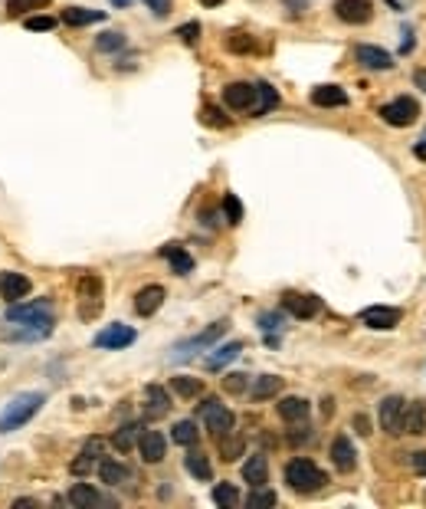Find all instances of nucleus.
<instances>
[{"label":"nucleus","instance_id":"nucleus-7","mask_svg":"<svg viewBox=\"0 0 426 509\" xmlns=\"http://www.w3.org/2000/svg\"><path fill=\"white\" fill-rule=\"evenodd\" d=\"M223 332H226V322H213L210 329H204L200 335H193V339H187V342H180L174 348V355L171 359L174 361H187V359H193V352H200V348H210V345L220 339Z\"/></svg>","mask_w":426,"mask_h":509},{"label":"nucleus","instance_id":"nucleus-45","mask_svg":"<svg viewBox=\"0 0 426 509\" xmlns=\"http://www.w3.org/2000/svg\"><path fill=\"white\" fill-rule=\"evenodd\" d=\"M56 27V20L53 16H46V14H36V16H27V30H33V33H40V30H53Z\"/></svg>","mask_w":426,"mask_h":509},{"label":"nucleus","instance_id":"nucleus-39","mask_svg":"<svg viewBox=\"0 0 426 509\" xmlns=\"http://www.w3.org/2000/svg\"><path fill=\"white\" fill-rule=\"evenodd\" d=\"M200 122H204V125H210V128H230V115L223 112L220 105H213V102H206V105H204V112H200Z\"/></svg>","mask_w":426,"mask_h":509},{"label":"nucleus","instance_id":"nucleus-20","mask_svg":"<svg viewBox=\"0 0 426 509\" xmlns=\"http://www.w3.org/2000/svg\"><path fill=\"white\" fill-rule=\"evenodd\" d=\"M276 105H279V92L272 89L269 82H256V99H252V105H250V115H252V119H263V115H269Z\"/></svg>","mask_w":426,"mask_h":509},{"label":"nucleus","instance_id":"nucleus-33","mask_svg":"<svg viewBox=\"0 0 426 509\" xmlns=\"http://www.w3.org/2000/svg\"><path fill=\"white\" fill-rule=\"evenodd\" d=\"M138 434H141V427H138V424H121L115 434H112V444H115L118 453H128V450L138 444Z\"/></svg>","mask_w":426,"mask_h":509},{"label":"nucleus","instance_id":"nucleus-49","mask_svg":"<svg viewBox=\"0 0 426 509\" xmlns=\"http://www.w3.org/2000/svg\"><path fill=\"white\" fill-rule=\"evenodd\" d=\"M410 466L420 473V477H426V450H416V453H410Z\"/></svg>","mask_w":426,"mask_h":509},{"label":"nucleus","instance_id":"nucleus-24","mask_svg":"<svg viewBox=\"0 0 426 509\" xmlns=\"http://www.w3.org/2000/svg\"><path fill=\"white\" fill-rule=\"evenodd\" d=\"M423 431H426V405L423 401L403 405V434H423Z\"/></svg>","mask_w":426,"mask_h":509},{"label":"nucleus","instance_id":"nucleus-52","mask_svg":"<svg viewBox=\"0 0 426 509\" xmlns=\"http://www.w3.org/2000/svg\"><path fill=\"white\" fill-rule=\"evenodd\" d=\"M413 86L420 92H426V69H413Z\"/></svg>","mask_w":426,"mask_h":509},{"label":"nucleus","instance_id":"nucleus-37","mask_svg":"<svg viewBox=\"0 0 426 509\" xmlns=\"http://www.w3.org/2000/svg\"><path fill=\"white\" fill-rule=\"evenodd\" d=\"M213 503L223 509L239 506V490H236L233 483H217V486H213Z\"/></svg>","mask_w":426,"mask_h":509},{"label":"nucleus","instance_id":"nucleus-55","mask_svg":"<svg viewBox=\"0 0 426 509\" xmlns=\"http://www.w3.org/2000/svg\"><path fill=\"white\" fill-rule=\"evenodd\" d=\"M200 3H204V7H220L223 0H200Z\"/></svg>","mask_w":426,"mask_h":509},{"label":"nucleus","instance_id":"nucleus-42","mask_svg":"<svg viewBox=\"0 0 426 509\" xmlns=\"http://www.w3.org/2000/svg\"><path fill=\"white\" fill-rule=\"evenodd\" d=\"M226 49H230V53H252V49H256V40H252L250 33H230Z\"/></svg>","mask_w":426,"mask_h":509},{"label":"nucleus","instance_id":"nucleus-23","mask_svg":"<svg viewBox=\"0 0 426 509\" xmlns=\"http://www.w3.org/2000/svg\"><path fill=\"white\" fill-rule=\"evenodd\" d=\"M161 256L171 263V270L177 273V276H187V273L193 270V256L184 250V247H177V243H167V247H161Z\"/></svg>","mask_w":426,"mask_h":509},{"label":"nucleus","instance_id":"nucleus-53","mask_svg":"<svg viewBox=\"0 0 426 509\" xmlns=\"http://www.w3.org/2000/svg\"><path fill=\"white\" fill-rule=\"evenodd\" d=\"M285 3H289V7H292V14H302V10H305V3H309V0H285Z\"/></svg>","mask_w":426,"mask_h":509},{"label":"nucleus","instance_id":"nucleus-30","mask_svg":"<svg viewBox=\"0 0 426 509\" xmlns=\"http://www.w3.org/2000/svg\"><path fill=\"white\" fill-rule=\"evenodd\" d=\"M69 503H73L75 509H92V506H102L105 499L88 483H75L73 490H69Z\"/></svg>","mask_w":426,"mask_h":509},{"label":"nucleus","instance_id":"nucleus-27","mask_svg":"<svg viewBox=\"0 0 426 509\" xmlns=\"http://www.w3.org/2000/svg\"><path fill=\"white\" fill-rule=\"evenodd\" d=\"M279 391H282V378H279V374H263V378H256V381H252L250 394H252V401H269V398H276Z\"/></svg>","mask_w":426,"mask_h":509},{"label":"nucleus","instance_id":"nucleus-12","mask_svg":"<svg viewBox=\"0 0 426 509\" xmlns=\"http://www.w3.org/2000/svg\"><path fill=\"white\" fill-rule=\"evenodd\" d=\"M134 339H138V332H134L132 326L115 322V326H105V329L92 339V345H95V348H128Z\"/></svg>","mask_w":426,"mask_h":509},{"label":"nucleus","instance_id":"nucleus-19","mask_svg":"<svg viewBox=\"0 0 426 509\" xmlns=\"http://www.w3.org/2000/svg\"><path fill=\"white\" fill-rule=\"evenodd\" d=\"M161 302H164V286L151 283V286H145V289H138V296H134V313L154 315L161 309Z\"/></svg>","mask_w":426,"mask_h":509},{"label":"nucleus","instance_id":"nucleus-54","mask_svg":"<svg viewBox=\"0 0 426 509\" xmlns=\"http://www.w3.org/2000/svg\"><path fill=\"white\" fill-rule=\"evenodd\" d=\"M413 151H416V158H423V161H426V145H423V142H420V145H416Z\"/></svg>","mask_w":426,"mask_h":509},{"label":"nucleus","instance_id":"nucleus-9","mask_svg":"<svg viewBox=\"0 0 426 509\" xmlns=\"http://www.w3.org/2000/svg\"><path fill=\"white\" fill-rule=\"evenodd\" d=\"M335 16L341 23L361 27V23H370L374 7H370V0H335Z\"/></svg>","mask_w":426,"mask_h":509},{"label":"nucleus","instance_id":"nucleus-51","mask_svg":"<svg viewBox=\"0 0 426 509\" xmlns=\"http://www.w3.org/2000/svg\"><path fill=\"white\" fill-rule=\"evenodd\" d=\"M309 437H311L309 427H298V431H292V434H289V444H305Z\"/></svg>","mask_w":426,"mask_h":509},{"label":"nucleus","instance_id":"nucleus-40","mask_svg":"<svg viewBox=\"0 0 426 509\" xmlns=\"http://www.w3.org/2000/svg\"><path fill=\"white\" fill-rule=\"evenodd\" d=\"M125 46H128V40H125V33H118V30H108L95 40V49H99V53H118V49H125Z\"/></svg>","mask_w":426,"mask_h":509},{"label":"nucleus","instance_id":"nucleus-10","mask_svg":"<svg viewBox=\"0 0 426 509\" xmlns=\"http://www.w3.org/2000/svg\"><path fill=\"white\" fill-rule=\"evenodd\" d=\"M403 313L394 309V306H368L364 313H361V322L368 326V329H377V332H387V329H397Z\"/></svg>","mask_w":426,"mask_h":509},{"label":"nucleus","instance_id":"nucleus-50","mask_svg":"<svg viewBox=\"0 0 426 509\" xmlns=\"http://www.w3.org/2000/svg\"><path fill=\"white\" fill-rule=\"evenodd\" d=\"M351 424H354V431H357L361 437H368V434H370V420L364 418V414H354Z\"/></svg>","mask_w":426,"mask_h":509},{"label":"nucleus","instance_id":"nucleus-32","mask_svg":"<svg viewBox=\"0 0 426 509\" xmlns=\"http://www.w3.org/2000/svg\"><path fill=\"white\" fill-rule=\"evenodd\" d=\"M184 466H187V473H191L193 479H213V466H210V460H206V453H200V450H191L187 457H184Z\"/></svg>","mask_w":426,"mask_h":509},{"label":"nucleus","instance_id":"nucleus-4","mask_svg":"<svg viewBox=\"0 0 426 509\" xmlns=\"http://www.w3.org/2000/svg\"><path fill=\"white\" fill-rule=\"evenodd\" d=\"M200 420H204V427L210 431L213 437H223L233 431V411L223 405L220 398H204V405H200Z\"/></svg>","mask_w":426,"mask_h":509},{"label":"nucleus","instance_id":"nucleus-29","mask_svg":"<svg viewBox=\"0 0 426 509\" xmlns=\"http://www.w3.org/2000/svg\"><path fill=\"white\" fill-rule=\"evenodd\" d=\"M239 352H243V342L220 345V348H213V355H206V368H210V372H220L223 365H230L233 359H239Z\"/></svg>","mask_w":426,"mask_h":509},{"label":"nucleus","instance_id":"nucleus-38","mask_svg":"<svg viewBox=\"0 0 426 509\" xmlns=\"http://www.w3.org/2000/svg\"><path fill=\"white\" fill-rule=\"evenodd\" d=\"M276 503H279V496L272 490H265V486H252V493L246 496V506L250 509H272Z\"/></svg>","mask_w":426,"mask_h":509},{"label":"nucleus","instance_id":"nucleus-16","mask_svg":"<svg viewBox=\"0 0 426 509\" xmlns=\"http://www.w3.org/2000/svg\"><path fill=\"white\" fill-rule=\"evenodd\" d=\"M29 289H33V283H29L23 273H3V276H0V296H3L7 302L27 299Z\"/></svg>","mask_w":426,"mask_h":509},{"label":"nucleus","instance_id":"nucleus-25","mask_svg":"<svg viewBox=\"0 0 426 509\" xmlns=\"http://www.w3.org/2000/svg\"><path fill=\"white\" fill-rule=\"evenodd\" d=\"M105 10H88V7H66L62 10V23L66 27H88V23H102Z\"/></svg>","mask_w":426,"mask_h":509},{"label":"nucleus","instance_id":"nucleus-56","mask_svg":"<svg viewBox=\"0 0 426 509\" xmlns=\"http://www.w3.org/2000/svg\"><path fill=\"white\" fill-rule=\"evenodd\" d=\"M115 7H128V3H134V0H112Z\"/></svg>","mask_w":426,"mask_h":509},{"label":"nucleus","instance_id":"nucleus-11","mask_svg":"<svg viewBox=\"0 0 426 509\" xmlns=\"http://www.w3.org/2000/svg\"><path fill=\"white\" fill-rule=\"evenodd\" d=\"M282 309L295 319H315L322 302H318V296H309V293H282Z\"/></svg>","mask_w":426,"mask_h":509},{"label":"nucleus","instance_id":"nucleus-1","mask_svg":"<svg viewBox=\"0 0 426 509\" xmlns=\"http://www.w3.org/2000/svg\"><path fill=\"white\" fill-rule=\"evenodd\" d=\"M43 405H46V394H40V391H23V394L10 398L7 407H3V414H0V434L20 431L23 424H29V420L40 414Z\"/></svg>","mask_w":426,"mask_h":509},{"label":"nucleus","instance_id":"nucleus-26","mask_svg":"<svg viewBox=\"0 0 426 509\" xmlns=\"http://www.w3.org/2000/svg\"><path fill=\"white\" fill-rule=\"evenodd\" d=\"M243 479H246L250 486H265V479H269V464H265L263 453H252L250 460L243 464Z\"/></svg>","mask_w":426,"mask_h":509},{"label":"nucleus","instance_id":"nucleus-6","mask_svg":"<svg viewBox=\"0 0 426 509\" xmlns=\"http://www.w3.org/2000/svg\"><path fill=\"white\" fill-rule=\"evenodd\" d=\"M416 115H420V102L410 99V95H400V99H394V102L381 105V119L387 122V125H394V128H407V125H413Z\"/></svg>","mask_w":426,"mask_h":509},{"label":"nucleus","instance_id":"nucleus-47","mask_svg":"<svg viewBox=\"0 0 426 509\" xmlns=\"http://www.w3.org/2000/svg\"><path fill=\"white\" fill-rule=\"evenodd\" d=\"M259 329L269 332V335H272V332H279L282 329V313H263V315H259Z\"/></svg>","mask_w":426,"mask_h":509},{"label":"nucleus","instance_id":"nucleus-35","mask_svg":"<svg viewBox=\"0 0 426 509\" xmlns=\"http://www.w3.org/2000/svg\"><path fill=\"white\" fill-rule=\"evenodd\" d=\"M171 388H174V394H180V398H197V394L204 391V381H200V378H191V374H177V378H171Z\"/></svg>","mask_w":426,"mask_h":509},{"label":"nucleus","instance_id":"nucleus-57","mask_svg":"<svg viewBox=\"0 0 426 509\" xmlns=\"http://www.w3.org/2000/svg\"><path fill=\"white\" fill-rule=\"evenodd\" d=\"M423 145H426V132H423Z\"/></svg>","mask_w":426,"mask_h":509},{"label":"nucleus","instance_id":"nucleus-31","mask_svg":"<svg viewBox=\"0 0 426 509\" xmlns=\"http://www.w3.org/2000/svg\"><path fill=\"white\" fill-rule=\"evenodd\" d=\"M99 477H102V483H108V486H121V483H128V466L118 464V460H99Z\"/></svg>","mask_w":426,"mask_h":509},{"label":"nucleus","instance_id":"nucleus-21","mask_svg":"<svg viewBox=\"0 0 426 509\" xmlns=\"http://www.w3.org/2000/svg\"><path fill=\"white\" fill-rule=\"evenodd\" d=\"M311 105H318V109H338V105H348V92L341 89V86H315L311 89Z\"/></svg>","mask_w":426,"mask_h":509},{"label":"nucleus","instance_id":"nucleus-14","mask_svg":"<svg viewBox=\"0 0 426 509\" xmlns=\"http://www.w3.org/2000/svg\"><path fill=\"white\" fill-rule=\"evenodd\" d=\"M138 453L145 464H161L164 453H167V440H164L161 431H141L138 434Z\"/></svg>","mask_w":426,"mask_h":509},{"label":"nucleus","instance_id":"nucleus-18","mask_svg":"<svg viewBox=\"0 0 426 509\" xmlns=\"http://www.w3.org/2000/svg\"><path fill=\"white\" fill-rule=\"evenodd\" d=\"M171 411V394L161 388V385H147L145 388V414L151 420H158L164 418Z\"/></svg>","mask_w":426,"mask_h":509},{"label":"nucleus","instance_id":"nucleus-46","mask_svg":"<svg viewBox=\"0 0 426 509\" xmlns=\"http://www.w3.org/2000/svg\"><path fill=\"white\" fill-rule=\"evenodd\" d=\"M177 36H180V40H184L187 46H193L197 40H200V23H197V20H191V23L177 27Z\"/></svg>","mask_w":426,"mask_h":509},{"label":"nucleus","instance_id":"nucleus-17","mask_svg":"<svg viewBox=\"0 0 426 509\" xmlns=\"http://www.w3.org/2000/svg\"><path fill=\"white\" fill-rule=\"evenodd\" d=\"M331 464L338 466V473H351L357 466V453H354V444L344 434H338L331 440Z\"/></svg>","mask_w":426,"mask_h":509},{"label":"nucleus","instance_id":"nucleus-44","mask_svg":"<svg viewBox=\"0 0 426 509\" xmlns=\"http://www.w3.org/2000/svg\"><path fill=\"white\" fill-rule=\"evenodd\" d=\"M246 388H250V374H239V372L223 374V391H230V394H243Z\"/></svg>","mask_w":426,"mask_h":509},{"label":"nucleus","instance_id":"nucleus-36","mask_svg":"<svg viewBox=\"0 0 426 509\" xmlns=\"http://www.w3.org/2000/svg\"><path fill=\"white\" fill-rule=\"evenodd\" d=\"M217 440H220V457H223V460H230V464H233V460L243 457L246 440H243V437H233V431H230V434H223V437H217Z\"/></svg>","mask_w":426,"mask_h":509},{"label":"nucleus","instance_id":"nucleus-2","mask_svg":"<svg viewBox=\"0 0 426 509\" xmlns=\"http://www.w3.org/2000/svg\"><path fill=\"white\" fill-rule=\"evenodd\" d=\"M7 322L14 326H29V335H46L53 332V315H49V302H10L7 309Z\"/></svg>","mask_w":426,"mask_h":509},{"label":"nucleus","instance_id":"nucleus-48","mask_svg":"<svg viewBox=\"0 0 426 509\" xmlns=\"http://www.w3.org/2000/svg\"><path fill=\"white\" fill-rule=\"evenodd\" d=\"M147 7H151V14L154 16H167L171 14V0H145Z\"/></svg>","mask_w":426,"mask_h":509},{"label":"nucleus","instance_id":"nucleus-28","mask_svg":"<svg viewBox=\"0 0 426 509\" xmlns=\"http://www.w3.org/2000/svg\"><path fill=\"white\" fill-rule=\"evenodd\" d=\"M309 401L305 398H282L279 401V418L289 420V424H298V420L309 418Z\"/></svg>","mask_w":426,"mask_h":509},{"label":"nucleus","instance_id":"nucleus-3","mask_svg":"<svg viewBox=\"0 0 426 509\" xmlns=\"http://www.w3.org/2000/svg\"><path fill=\"white\" fill-rule=\"evenodd\" d=\"M285 483L292 486L295 493H318L324 483H328V477H324L318 466L311 464V460H305V457H295L292 464L285 466Z\"/></svg>","mask_w":426,"mask_h":509},{"label":"nucleus","instance_id":"nucleus-13","mask_svg":"<svg viewBox=\"0 0 426 509\" xmlns=\"http://www.w3.org/2000/svg\"><path fill=\"white\" fill-rule=\"evenodd\" d=\"M252 99H256V82H230L223 86V105L233 112H250Z\"/></svg>","mask_w":426,"mask_h":509},{"label":"nucleus","instance_id":"nucleus-15","mask_svg":"<svg viewBox=\"0 0 426 509\" xmlns=\"http://www.w3.org/2000/svg\"><path fill=\"white\" fill-rule=\"evenodd\" d=\"M354 60L361 63V66H368V69H377V73H383V69H394V56H390L387 49H381V46H370V43L357 46V49H354Z\"/></svg>","mask_w":426,"mask_h":509},{"label":"nucleus","instance_id":"nucleus-22","mask_svg":"<svg viewBox=\"0 0 426 509\" xmlns=\"http://www.w3.org/2000/svg\"><path fill=\"white\" fill-rule=\"evenodd\" d=\"M99 457H102V440H99V437H92L86 447H82V453L73 460V473H75V477H86L88 470L99 464Z\"/></svg>","mask_w":426,"mask_h":509},{"label":"nucleus","instance_id":"nucleus-43","mask_svg":"<svg viewBox=\"0 0 426 509\" xmlns=\"http://www.w3.org/2000/svg\"><path fill=\"white\" fill-rule=\"evenodd\" d=\"M223 214H226V224H239L243 220V204L236 194H223Z\"/></svg>","mask_w":426,"mask_h":509},{"label":"nucleus","instance_id":"nucleus-34","mask_svg":"<svg viewBox=\"0 0 426 509\" xmlns=\"http://www.w3.org/2000/svg\"><path fill=\"white\" fill-rule=\"evenodd\" d=\"M197 434H200V431H197L193 420H177L174 427H171V440L180 444V447H193V444H197Z\"/></svg>","mask_w":426,"mask_h":509},{"label":"nucleus","instance_id":"nucleus-41","mask_svg":"<svg viewBox=\"0 0 426 509\" xmlns=\"http://www.w3.org/2000/svg\"><path fill=\"white\" fill-rule=\"evenodd\" d=\"M49 0H7V14L10 16H27V14H36L43 10Z\"/></svg>","mask_w":426,"mask_h":509},{"label":"nucleus","instance_id":"nucleus-5","mask_svg":"<svg viewBox=\"0 0 426 509\" xmlns=\"http://www.w3.org/2000/svg\"><path fill=\"white\" fill-rule=\"evenodd\" d=\"M102 313V280L95 273H88L79 280V319H95Z\"/></svg>","mask_w":426,"mask_h":509},{"label":"nucleus","instance_id":"nucleus-8","mask_svg":"<svg viewBox=\"0 0 426 509\" xmlns=\"http://www.w3.org/2000/svg\"><path fill=\"white\" fill-rule=\"evenodd\" d=\"M403 405H407V401H403L400 394H390V398H383L381 407H377V414H381V427L390 437L403 434Z\"/></svg>","mask_w":426,"mask_h":509}]
</instances>
